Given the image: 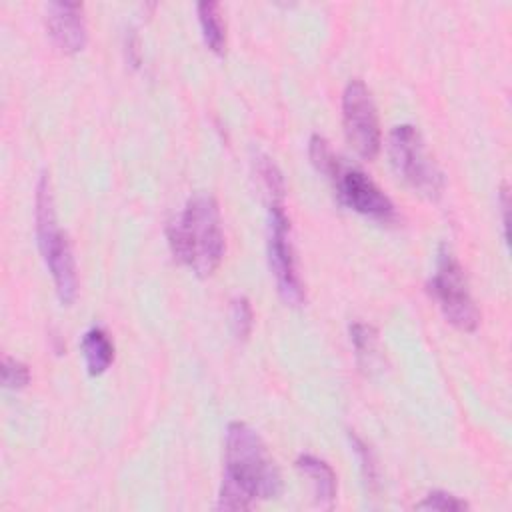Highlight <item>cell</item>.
Returning a JSON list of instances; mask_svg holds the SVG:
<instances>
[{"label": "cell", "instance_id": "cell-1", "mask_svg": "<svg viewBox=\"0 0 512 512\" xmlns=\"http://www.w3.org/2000/svg\"><path fill=\"white\" fill-rule=\"evenodd\" d=\"M282 492V476L260 434L244 422H230L224 440V474L218 510H248L256 500Z\"/></svg>", "mask_w": 512, "mask_h": 512}, {"label": "cell", "instance_id": "cell-2", "mask_svg": "<svg viewBox=\"0 0 512 512\" xmlns=\"http://www.w3.org/2000/svg\"><path fill=\"white\" fill-rule=\"evenodd\" d=\"M172 256L196 276H210L224 258L226 242L218 202L210 194H194L166 230Z\"/></svg>", "mask_w": 512, "mask_h": 512}, {"label": "cell", "instance_id": "cell-3", "mask_svg": "<svg viewBox=\"0 0 512 512\" xmlns=\"http://www.w3.org/2000/svg\"><path fill=\"white\" fill-rule=\"evenodd\" d=\"M308 156L312 166L332 182L342 206L380 224H394L398 220L396 206L384 190L364 170L336 156L324 136H310Z\"/></svg>", "mask_w": 512, "mask_h": 512}, {"label": "cell", "instance_id": "cell-4", "mask_svg": "<svg viewBox=\"0 0 512 512\" xmlns=\"http://www.w3.org/2000/svg\"><path fill=\"white\" fill-rule=\"evenodd\" d=\"M34 222H36V242L42 260L52 276L56 294L62 304L70 306L78 294V274L72 254L70 240L66 232L58 226L54 196L50 178L46 172L40 174L36 182L34 198Z\"/></svg>", "mask_w": 512, "mask_h": 512}, {"label": "cell", "instance_id": "cell-5", "mask_svg": "<svg viewBox=\"0 0 512 512\" xmlns=\"http://www.w3.org/2000/svg\"><path fill=\"white\" fill-rule=\"evenodd\" d=\"M388 156L394 172L418 194L436 200L444 190V174L426 148L420 130L412 124L394 126L388 138Z\"/></svg>", "mask_w": 512, "mask_h": 512}, {"label": "cell", "instance_id": "cell-6", "mask_svg": "<svg viewBox=\"0 0 512 512\" xmlns=\"http://www.w3.org/2000/svg\"><path fill=\"white\" fill-rule=\"evenodd\" d=\"M428 292L438 304L444 318L462 332H474L480 324V310L472 298L462 264L450 250L440 244L434 274L428 280Z\"/></svg>", "mask_w": 512, "mask_h": 512}, {"label": "cell", "instance_id": "cell-7", "mask_svg": "<svg viewBox=\"0 0 512 512\" xmlns=\"http://www.w3.org/2000/svg\"><path fill=\"white\" fill-rule=\"evenodd\" d=\"M268 264L276 280L278 296L288 306H302L306 300L304 284L298 274L294 244L290 236V218L284 210V196L268 200Z\"/></svg>", "mask_w": 512, "mask_h": 512}, {"label": "cell", "instance_id": "cell-8", "mask_svg": "<svg viewBox=\"0 0 512 512\" xmlns=\"http://www.w3.org/2000/svg\"><path fill=\"white\" fill-rule=\"evenodd\" d=\"M342 124L350 146L364 160L376 158L382 144L380 120L368 86L354 78L342 92Z\"/></svg>", "mask_w": 512, "mask_h": 512}, {"label": "cell", "instance_id": "cell-9", "mask_svg": "<svg viewBox=\"0 0 512 512\" xmlns=\"http://www.w3.org/2000/svg\"><path fill=\"white\" fill-rule=\"evenodd\" d=\"M44 20L48 36L62 52L76 54L84 50L88 42V28L84 18V6L80 2H48Z\"/></svg>", "mask_w": 512, "mask_h": 512}, {"label": "cell", "instance_id": "cell-10", "mask_svg": "<svg viewBox=\"0 0 512 512\" xmlns=\"http://www.w3.org/2000/svg\"><path fill=\"white\" fill-rule=\"evenodd\" d=\"M296 468L306 478H310V482L314 486L316 502L320 506L332 508V504L336 500V472L332 470V466L314 454H300L296 458Z\"/></svg>", "mask_w": 512, "mask_h": 512}, {"label": "cell", "instance_id": "cell-11", "mask_svg": "<svg viewBox=\"0 0 512 512\" xmlns=\"http://www.w3.org/2000/svg\"><path fill=\"white\" fill-rule=\"evenodd\" d=\"M80 348L90 376L104 374L114 362V342L110 340L108 332L100 326H92L84 332Z\"/></svg>", "mask_w": 512, "mask_h": 512}, {"label": "cell", "instance_id": "cell-12", "mask_svg": "<svg viewBox=\"0 0 512 512\" xmlns=\"http://www.w3.org/2000/svg\"><path fill=\"white\" fill-rule=\"evenodd\" d=\"M196 14H198V22H200V30H202V38L206 42V46L222 56L226 50V22L222 18L220 12V4L218 2H198L196 4Z\"/></svg>", "mask_w": 512, "mask_h": 512}, {"label": "cell", "instance_id": "cell-13", "mask_svg": "<svg viewBox=\"0 0 512 512\" xmlns=\"http://www.w3.org/2000/svg\"><path fill=\"white\" fill-rule=\"evenodd\" d=\"M350 342L354 346V356H356V364L360 366V370L366 374L376 370V366L380 362L376 328L366 322H352L350 324Z\"/></svg>", "mask_w": 512, "mask_h": 512}, {"label": "cell", "instance_id": "cell-14", "mask_svg": "<svg viewBox=\"0 0 512 512\" xmlns=\"http://www.w3.org/2000/svg\"><path fill=\"white\" fill-rule=\"evenodd\" d=\"M254 312L246 296H234L230 302V328L236 340H246L252 332Z\"/></svg>", "mask_w": 512, "mask_h": 512}, {"label": "cell", "instance_id": "cell-15", "mask_svg": "<svg viewBox=\"0 0 512 512\" xmlns=\"http://www.w3.org/2000/svg\"><path fill=\"white\" fill-rule=\"evenodd\" d=\"M2 384L8 390H22L28 386L30 382V370L24 362L12 358V356H4L2 358Z\"/></svg>", "mask_w": 512, "mask_h": 512}, {"label": "cell", "instance_id": "cell-16", "mask_svg": "<svg viewBox=\"0 0 512 512\" xmlns=\"http://www.w3.org/2000/svg\"><path fill=\"white\" fill-rule=\"evenodd\" d=\"M418 510H438V512H452V510H466L468 502L460 500L458 496L446 490H432L422 502L416 504Z\"/></svg>", "mask_w": 512, "mask_h": 512}, {"label": "cell", "instance_id": "cell-17", "mask_svg": "<svg viewBox=\"0 0 512 512\" xmlns=\"http://www.w3.org/2000/svg\"><path fill=\"white\" fill-rule=\"evenodd\" d=\"M350 442H352V448H354V452L358 454V458H360V462H362L364 476H366L370 482H376V462H374V456H372L370 448H368L356 434H350Z\"/></svg>", "mask_w": 512, "mask_h": 512}]
</instances>
